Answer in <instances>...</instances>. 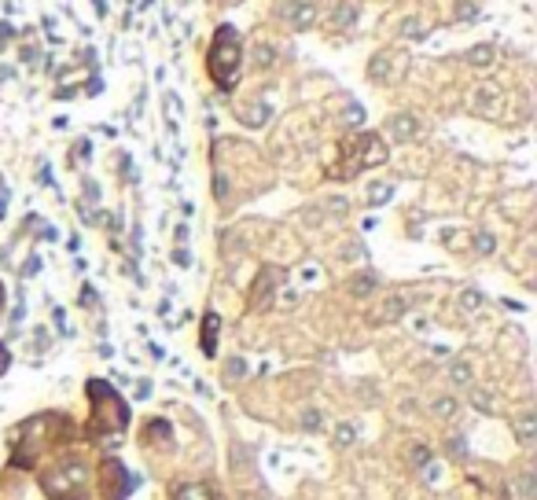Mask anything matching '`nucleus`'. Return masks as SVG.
<instances>
[{"mask_svg":"<svg viewBox=\"0 0 537 500\" xmlns=\"http://www.w3.org/2000/svg\"><path fill=\"white\" fill-rule=\"evenodd\" d=\"M206 67L210 77L217 82L221 92H232L236 89V77L243 70V48H239V34L232 26H221L214 34V44H210V56H206Z\"/></svg>","mask_w":537,"mask_h":500,"instance_id":"1","label":"nucleus"},{"mask_svg":"<svg viewBox=\"0 0 537 500\" xmlns=\"http://www.w3.org/2000/svg\"><path fill=\"white\" fill-rule=\"evenodd\" d=\"M343 166H335L331 177H353L357 169H368V166H379L386 162V148L376 133H357L350 140H343Z\"/></svg>","mask_w":537,"mask_h":500,"instance_id":"2","label":"nucleus"},{"mask_svg":"<svg viewBox=\"0 0 537 500\" xmlns=\"http://www.w3.org/2000/svg\"><path fill=\"white\" fill-rule=\"evenodd\" d=\"M85 478L89 467L81 460H63L59 467L41 475V486L52 500H85Z\"/></svg>","mask_w":537,"mask_h":500,"instance_id":"3","label":"nucleus"},{"mask_svg":"<svg viewBox=\"0 0 537 500\" xmlns=\"http://www.w3.org/2000/svg\"><path fill=\"white\" fill-rule=\"evenodd\" d=\"M405 70H409V56H405V52H379L376 59L368 63V77H372L376 85L401 82Z\"/></svg>","mask_w":537,"mask_h":500,"instance_id":"4","label":"nucleus"},{"mask_svg":"<svg viewBox=\"0 0 537 500\" xmlns=\"http://www.w3.org/2000/svg\"><path fill=\"white\" fill-rule=\"evenodd\" d=\"M100 489H103L107 500H125L129 496V489H133V475L125 471V463L103 460V467H100Z\"/></svg>","mask_w":537,"mask_h":500,"instance_id":"5","label":"nucleus"},{"mask_svg":"<svg viewBox=\"0 0 537 500\" xmlns=\"http://www.w3.org/2000/svg\"><path fill=\"white\" fill-rule=\"evenodd\" d=\"M280 19L295 30V34H305V30L317 23V8L309 4V0H287V4H280Z\"/></svg>","mask_w":537,"mask_h":500,"instance_id":"6","label":"nucleus"},{"mask_svg":"<svg viewBox=\"0 0 537 500\" xmlns=\"http://www.w3.org/2000/svg\"><path fill=\"white\" fill-rule=\"evenodd\" d=\"M500 107H504V92L497 85H479L475 96H471V110L482 115V118H497Z\"/></svg>","mask_w":537,"mask_h":500,"instance_id":"7","label":"nucleus"},{"mask_svg":"<svg viewBox=\"0 0 537 500\" xmlns=\"http://www.w3.org/2000/svg\"><path fill=\"white\" fill-rule=\"evenodd\" d=\"M386 133H390V140H394V143H409V140L419 136V122H416V115L401 110V115H394V118L386 122Z\"/></svg>","mask_w":537,"mask_h":500,"instance_id":"8","label":"nucleus"},{"mask_svg":"<svg viewBox=\"0 0 537 500\" xmlns=\"http://www.w3.org/2000/svg\"><path fill=\"white\" fill-rule=\"evenodd\" d=\"M217 335H221V316L210 309V313H203V335H199L203 357H210V361L217 357Z\"/></svg>","mask_w":537,"mask_h":500,"instance_id":"9","label":"nucleus"},{"mask_svg":"<svg viewBox=\"0 0 537 500\" xmlns=\"http://www.w3.org/2000/svg\"><path fill=\"white\" fill-rule=\"evenodd\" d=\"M173 500H225L221 489L206 486V482H184V486L173 489Z\"/></svg>","mask_w":537,"mask_h":500,"instance_id":"10","label":"nucleus"},{"mask_svg":"<svg viewBox=\"0 0 537 500\" xmlns=\"http://www.w3.org/2000/svg\"><path fill=\"white\" fill-rule=\"evenodd\" d=\"M276 272L272 269H262V276H258V283H254V291H251V309H262V305L269 302V295H276Z\"/></svg>","mask_w":537,"mask_h":500,"instance_id":"11","label":"nucleus"},{"mask_svg":"<svg viewBox=\"0 0 537 500\" xmlns=\"http://www.w3.org/2000/svg\"><path fill=\"white\" fill-rule=\"evenodd\" d=\"M269 118H272V107H269L265 100H258V103H251V107H239V122L251 125V129H262Z\"/></svg>","mask_w":537,"mask_h":500,"instance_id":"12","label":"nucleus"},{"mask_svg":"<svg viewBox=\"0 0 537 500\" xmlns=\"http://www.w3.org/2000/svg\"><path fill=\"white\" fill-rule=\"evenodd\" d=\"M475 70H486V67H493V59H497V48L493 44H479V48H471V52L464 56Z\"/></svg>","mask_w":537,"mask_h":500,"instance_id":"13","label":"nucleus"},{"mask_svg":"<svg viewBox=\"0 0 537 500\" xmlns=\"http://www.w3.org/2000/svg\"><path fill=\"white\" fill-rule=\"evenodd\" d=\"M357 4H339V11L331 15V30H350L353 23H357Z\"/></svg>","mask_w":537,"mask_h":500,"instance_id":"14","label":"nucleus"},{"mask_svg":"<svg viewBox=\"0 0 537 500\" xmlns=\"http://www.w3.org/2000/svg\"><path fill=\"white\" fill-rule=\"evenodd\" d=\"M398 34H401V37H409V41H423V37H427V23L416 19V15H409V19H405V23L398 26Z\"/></svg>","mask_w":537,"mask_h":500,"instance_id":"15","label":"nucleus"},{"mask_svg":"<svg viewBox=\"0 0 537 500\" xmlns=\"http://www.w3.org/2000/svg\"><path fill=\"white\" fill-rule=\"evenodd\" d=\"M390 195H394V184H390V181L368 184V206H383V203H390Z\"/></svg>","mask_w":537,"mask_h":500,"instance_id":"16","label":"nucleus"},{"mask_svg":"<svg viewBox=\"0 0 537 500\" xmlns=\"http://www.w3.org/2000/svg\"><path fill=\"white\" fill-rule=\"evenodd\" d=\"M272 59H276V48H272L269 41H258V44H254V67H258V70H269Z\"/></svg>","mask_w":537,"mask_h":500,"instance_id":"17","label":"nucleus"},{"mask_svg":"<svg viewBox=\"0 0 537 500\" xmlns=\"http://www.w3.org/2000/svg\"><path fill=\"white\" fill-rule=\"evenodd\" d=\"M515 430H519V442L530 445V442H533V430H537L533 412H523V416H519V419H515Z\"/></svg>","mask_w":537,"mask_h":500,"instance_id":"18","label":"nucleus"},{"mask_svg":"<svg viewBox=\"0 0 537 500\" xmlns=\"http://www.w3.org/2000/svg\"><path fill=\"white\" fill-rule=\"evenodd\" d=\"M166 118H170V133H177V125H181V100H177V92H166Z\"/></svg>","mask_w":537,"mask_h":500,"instance_id":"19","label":"nucleus"},{"mask_svg":"<svg viewBox=\"0 0 537 500\" xmlns=\"http://www.w3.org/2000/svg\"><path fill=\"white\" fill-rule=\"evenodd\" d=\"M449 379L457 383V386H467L471 383V364L467 361H453L449 364Z\"/></svg>","mask_w":537,"mask_h":500,"instance_id":"20","label":"nucleus"},{"mask_svg":"<svg viewBox=\"0 0 537 500\" xmlns=\"http://www.w3.org/2000/svg\"><path fill=\"white\" fill-rule=\"evenodd\" d=\"M405 309H409V302H405L401 295H394V298H386V305H383V320H398Z\"/></svg>","mask_w":537,"mask_h":500,"instance_id":"21","label":"nucleus"},{"mask_svg":"<svg viewBox=\"0 0 537 500\" xmlns=\"http://www.w3.org/2000/svg\"><path fill=\"white\" fill-rule=\"evenodd\" d=\"M460 305H464L467 313H475L479 305H482V291H479V287H464V291H460Z\"/></svg>","mask_w":537,"mask_h":500,"instance_id":"22","label":"nucleus"},{"mask_svg":"<svg viewBox=\"0 0 537 500\" xmlns=\"http://www.w3.org/2000/svg\"><path fill=\"white\" fill-rule=\"evenodd\" d=\"M353 442H357V427H353V423H339V427H335V445L346 449V445H353Z\"/></svg>","mask_w":537,"mask_h":500,"instance_id":"23","label":"nucleus"},{"mask_svg":"<svg viewBox=\"0 0 537 500\" xmlns=\"http://www.w3.org/2000/svg\"><path fill=\"white\" fill-rule=\"evenodd\" d=\"M372 287H376V276H368V272H365V276H353V280H350V291L361 295V298L372 295Z\"/></svg>","mask_w":537,"mask_h":500,"instance_id":"24","label":"nucleus"},{"mask_svg":"<svg viewBox=\"0 0 537 500\" xmlns=\"http://www.w3.org/2000/svg\"><path fill=\"white\" fill-rule=\"evenodd\" d=\"M343 122H346V125H361V122H365V107L350 100V103H346V115H343Z\"/></svg>","mask_w":537,"mask_h":500,"instance_id":"25","label":"nucleus"},{"mask_svg":"<svg viewBox=\"0 0 537 500\" xmlns=\"http://www.w3.org/2000/svg\"><path fill=\"white\" fill-rule=\"evenodd\" d=\"M475 250H479V254H493V250H497V239H493L490 232H479V236H475Z\"/></svg>","mask_w":537,"mask_h":500,"instance_id":"26","label":"nucleus"},{"mask_svg":"<svg viewBox=\"0 0 537 500\" xmlns=\"http://www.w3.org/2000/svg\"><path fill=\"white\" fill-rule=\"evenodd\" d=\"M471 405L482 409V412H493V397L486 394V390H475V394H471Z\"/></svg>","mask_w":537,"mask_h":500,"instance_id":"27","label":"nucleus"},{"mask_svg":"<svg viewBox=\"0 0 537 500\" xmlns=\"http://www.w3.org/2000/svg\"><path fill=\"white\" fill-rule=\"evenodd\" d=\"M434 412L438 416H453V412H457V401H453V397H438L434 401Z\"/></svg>","mask_w":537,"mask_h":500,"instance_id":"28","label":"nucleus"},{"mask_svg":"<svg viewBox=\"0 0 537 500\" xmlns=\"http://www.w3.org/2000/svg\"><path fill=\"white\" fill-rule=\"evenodd\" d=\"M225 372H229V379H239L243 372H247V361H243V357H232V361H229V368H225Z\"/></svg>","mask_w":537,"mask_h":500,"instance_id":"29","label":"nucleus"},{"mask_svg":"<svg viewBox=\"0 0 537 500\" xmlns=\"http://www.w3.org/2000/svg\"><path fill=\"white\" fill-rule=\"evenodd\" d=\"M409 456H412V463H416V467H423V463L431 460V449H427V445H416V449H412Z\"/></svg>","mask_w":537,"mask_h":500,"instance_id":"30","label":"nucleus"},{"mask_svg":"<svg viewBox=\"0 0 537 500\" xmlns=\"http://www.w3.org/2000/svg\"><path fill=\"white\" fill-rule=\"evenodd\" d=\"M214 195H217V199H225V195H229V181H225V173H217V177H214Z\"/></svg>","mask_w":537,"mask_h":500,"instance_id":"31","label":"nucleus"},{"mask_svg":"<svg viewBox=\"0 0 537 500\" xmlns=\"http://www.w3.org/2000/svg\"><path fill=\"white\" fill-rule=\"evenodd\" d=\"M457 19H475V4H471V0H460V8H457Z\"/></svg>","mask_w":537,"mask_h":500,"instance_id":"32","label":"nucleus"},{"mask_svg":"<svg viewBox=\"0 0 537 500\" xmlns=\"http://www.w3.org/2000/svg\"><path fill=\"white\" fill-rule=\"evenodd\" d=\"M173 262H177V265H184V269H188V265H191V254H188V250H184V247H177V250H173Z\"/></svg>","mask_w":537,"mask_h":500,"instance_id":"33","label":"nucleus"},{"mask_svg":"<svg viewBox=\"0 0 537 500\" xmlns=\"http://www.w3.org/2000/svg\"><path fill=\"white\" fill-rule=\"evenodd\" d=\"M41 269V257L34 254V257H30V262H26V269H23V276H34V272Z\"/></svg>","mask_w":537,"mask_h":500,"instance_id":"34","label":"nucleus"},{"mask_svg":"<svg viewBox=\"0 0 537 500\" xmlns=\"http://www.w3.org/2000/svg\"><path fill=\"white\" fill-rule=\"evenodd\" d=\"M302 423H305L309 430H317V423H320V412H313V409H309V412H305V419H302Z\"/></svg>","mask_w":537,"mask_h":500,"instance_id":"35","label":"nucleus"},{"mask_svg":"<svg viewBox=\"0 0 537 500\" xmlns=\"http://www.w3.org/2000/svg\"><path fill=\"white\" fill-rule=\"evenodd\" d=\"M11 34H15V30L8 23H0V48H4V41H11Z\"/></svg>","mask_w":537,"mask_h":500,"instance_id":"36","label":"nucleus"}]
</instances>
